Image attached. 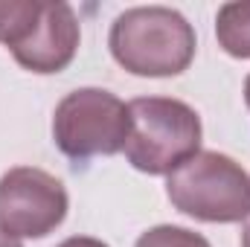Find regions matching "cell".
Masks as SVG:
<instances>
[{
  "mask_svg": "<svg viewBox=\"0 0 250 247\" xmlns=\"http://www.w3.org/2000/svg\"><path fill=\"white\" fill-rule=\"evenodd\" d=\"M67 215V192L53 175L18 166L0 178V233L41 239Z\"/></svg>",
  "mask_w": 250,
  "mask_h": 247,
  "instance_id": "obj_5",
  "label": "cell"
},
{
  "mask_svg": "<svg viewBox=\"0 0 250 247\" xmlns=\"http://www.w3.org/2000/svg\"><path fill=\"white\" fill-rule=\"evenodd\" d=\"M79 47V23L67 3H44L41 21L29 41L18 47L15 62L32 73H59L73 62Z\"/></svg>",
  "mask_w": 250,
  "mask_h": 247,
  "instance_id": "obj_6",
  "label": "cell"
},
{
  "mask_svg": "<svg viewBox=\"0 0 250 247\" xmlns=\"http://www.w3.org/2000/svg\"><path fill=\"white\" fill-rule=\"evenodd\" d=\"M53 137L56 145L73 160L117 154L128 140V105L108 90H73L56 108Z\"/></svg>",
  "mask_w": 250,
  "mask_h": 247,
  "instance_id": "obj_4",
  "label": "cell"
},
{
  "mask_svg": "<svg viewBox=\"0 0 250 247\" xmlns=\"http://www.w3.org/2000/svg\"><path fill=\"white\" fill-rule=\"evenodd\" d=\"M245 102H248V108H250V76H248V82H245Z\"/></svg>",
  "mask_w": 250,
  "mask_h": 247,
  "instance_id": "obj_12",
  "label": "cell"
},
{
  "mask_svg": "<svg viewBox=\"0 0 250 247\" xmlns=\"http://www.w3.org/2000/svg\"><path fill=\"white\" fill-rule=\"evenodd\" d=\"M201 145V120L198 114L163 96H143L128 105V140L125 157L134 169L148 175H172Z\"/></svg>",
  "mask_w": 250,
  "mask_h": 247,
  "instance_id": "obj_2",
  "label": "cell"
},
{
  "mask_svg": "<svg viewBox=\"0 0 250 247\" xmlns=\"http://www.w3.org/2000/svg\"><path fill=\"white\" fill-rule=\"evenodd\" d=\"M0 247H21L12 236H6V233H0Z\"/></svg>",
  "mask_w": 250,
  "mask_h": 247,
  "instance_id": "obj_10",
  "label": "cell"
},
{
  "mask_svg": "<svg viewBox=\"0 0 250 247\" xmlns=\"http://www.w3.org/2000/svg\"><path fill=\"white\" fill-rule=\"evenodd\" d=\"M59 247H108V245H102V242H96V239H67L64 245Z\"/></svg>",
  "mask_w": 250,
  "mask_h": 247,
  "instance_id": "obj_9",
  "label": "cell"
},
{
  "mask_svg": "<svg viewBox=\"0 0 250 247\" xmlns=\"http://www.w3.org/2000/svg\"><path fill=\"white\" fill-rule=\"evenodd\" d=\"M169 201L198 221H242L250 215V178L236 160L201 151L169 175Z\"/></svg>",
  "mask_w": 250,
  "mask_h": 247,
  "instance_id": "obj_3",
  "label": "cell"
},
{
  "mask_svg": "<svg viewBox=\"0 0 250 247\" xmlns=\"http://www.w3.org/2000/svg\"><path fill=\"white\" fill-rule=\"evenodd\" d=\"M111 53L128 73L178 76L195 56V29L166 6L128 9L111 26Z\"/></svg>",
  "mask_w": 250,
  "mask_h": 247,
  "instance_id": "obj_1",
  "label": "cell"
},
{
  "mask_svg": "<svg viewBox=\"0 0 250 247\" xmlns=\"http://www.w3.org/2000/svg\"><path fill=\"white\" fill-rule=\"evenodd\" d=\"M215 35L230 56L250 59V3H227L218 12Z\"/></svg>",
  "mask_w": 250,
  "mask_h": 247,
  "instance_id": "obj_7",
  "label": "cell"
},
{
  "mask_svg": "<svg viewBox=\"0 0 250 247\" xmlns=\"http://www.w3.org/2000/svg\"><path fill=\"white\" fill-rule=\"evenodd\" d=\"M242 247H250V221H248V227H245V236H242Z\"/></svg>",
  "mask_w": 250,
  "mask_h": 247,
  "instance_id": "obj_11",
  "label": "cell"
},
{
  "mask_svg": "<svg viewBox=\"0 0 250 247\" xmlns=\"http://www.w3.org/2000/svg\"><path fill=\"white\" fill-rule=\"evenodd\" d=\"M137 247H209V242L184 227H154L137 239Z\"/></svg>",
  "mask_w": 250,
  "mask_h": 247,
  "instance_id": "obj_8",
  "label": "cell"
}]
</instances>
